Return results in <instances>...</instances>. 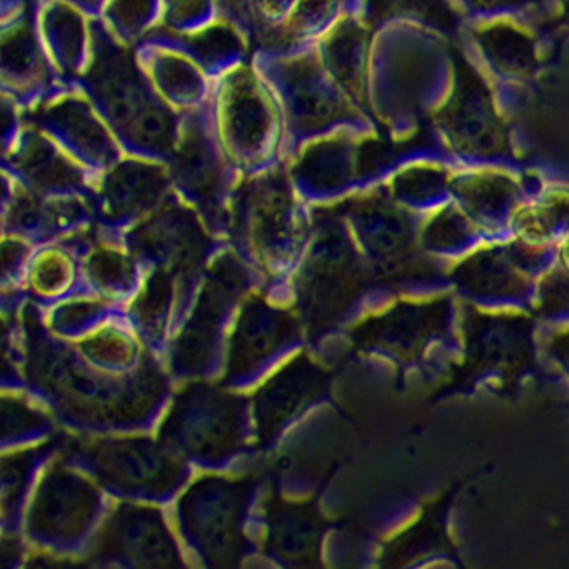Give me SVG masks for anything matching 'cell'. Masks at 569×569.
Here are the masks:
<instances>
[{"label":"cell","instance_id":"21","mask_svg":"<svg viewBox=\"0 0 569 569\" xmlns=\"http://www.w3.org/2000/svg\"><path fill=\"white\" fill-rule=\"evenodd\" d=\"M46 446L34 449V451H24L21 455L12 456L11 459H4V511L9 505L18 501L19 492L22 491L26 485V476H28L29 468L36 461L39 455L46 451Z\"/></svg>","mask_w":569,"mask_h":569},{"label":"cell","instance_id":"7","mask_svg":"<svg viewBox=\"0 0 569 569\" xmlns=\"http://www.w3.org/2000/svg\"><path fill=\"white\" fill-rule=\"evenodd\" d=\"M99 492L88 479L66 469H52L39 486L29 515L34 538L69 541L86 531L99 506Z\"/></svg>","mask_w":569,"mask_h":569},{"label":"cell","instance_id":"14","mask_svg":"<svg viewBox=\"0 0 569 569\" xmlns=\"http://www.w3.org/2000/svg\"><path fill=\"white\" fill-rule=\"evenodd\" d=\"M228 131L242 149H259L271 124L268 106L248 72L231 79L226 98Z\"/></svg>","mask_w":569,"mask_h":569},{"label":"cell","instance_id":"17","mask_svg":"<svg viewBox=\"0 0 569 569\" xmlns=\"http://www.w3.org/2000/svg\"><path fill=\"white\" fill-rule=\"evenodd\" d=\"M172 296H174V274L159 269L151 276L144 291L132 306V312L142 331H161L171 309Z\"/></svg>","mask_w":569,"mask_h":569},{"label":"cell","instance_id":"24","mask_svg":"<svg viewBox=\"0 0 569 569\" xmlns=\"http://www.w3.org/2000/svg\"><path fill=\"white\" fill-rule=\"evenodd\" d=\"M152 0H116L111 16L126 28H134L148 14Z\"/></svg>","mask_w":569,"mask_h":569},{"label":"cell","instance_id":"20","mask_svg":"<svg viewBox=\"0 0 569 569\" xmlns=\"http://www.w3.org/2000/svg\"><path fill=\"white\" fill-rule=\"evenodd\" d=\"M84 351L106 365H126L131 361L134 349L131 342L119 332L104 331L92 338L84 346Z\"/></svg>","mask_w":569,"mask_h":569},{"label":"cell","instance_id":"12","mask_svg":"<svg viewBox=\"0 0 569 569\" xmlns=\"http://www.w3.org/2000/svg\"><path fill=\"white\" fill-rule=\"evenodd\" d=\"M132 248L139 254L169 262L172 274L188 276L201 262L208 241L191 214L169 211L136 231Z\"/></svg>","mask_w":569,"mask_h":569},{"label":"cell","instance_id":"5","mask_svg":"<svg viewBox=\"0 0 569 569\" xmlns=\"http://www.w3.org/2000/svg\"><path fill=\"white\" fill-rule=\"evenodd\" d=\"M236 228L266 266L286 262L289 249L298 246L299 228L284 176L271 174L244 188Z\"/></svg>","mask_w":569,"mask_h":569},{"label":"cell","instance_id":"3","mask_svg":"<svg viewBox=\"0 0 569 569\" xmlns=\"http://www.w3.org/2000/svg\"><path fill=\"white\" fill-rule=\"evenodd\" d=\"M72 449L106 486L128 495H164L186 476L172 451L149 439H104Z\"/></svg>","mask_w":569,"mask_h":569},{"label":"cell","instance_id":"15","mask_svg":"<svg viewBox=\"0 0 569 569\" xmlns=\"http://www.w3.org/2000/svg\"><path fill=\"white\" fill-rule=\"evenodd\" d=\"M172 169L179 184L191 192L206 208H212L216 204L219 189H221V171L209 152L198 126H189L184 141L176 152Z\"/></svg>","mask_w":569,"mask_h":569},{"label":"cell","instance_id":"11","mask_svg":"<svg viewBox=\"0 0 569 569\" xmlns=\"http://www.w3.org/2000/svg\"><path fill=\"white\" fill-rule=\"evenodd\" d=\"M266 551L286 566H315L322 521L312 502H288L272 496L266 515Z\"/></svg>","mask_w":569,"mask_h":569},{"label":"cell","instance_id":"2","mask_svg":"<svg viewBox=\"0 0 569 569\" xmlns=\"http://www.w3.org/2000/svg\"><path fill=\"white\" fill-rule=\"evenodd\" d=\"M251 479L202 478L179 508L182 532L211 566H238L246 541L241 521Z\"/></svg>","mask_w":569,"mask_h":569},{"label":"cell","instance_id":"10","mask_svg":"<svg viewBox=\"0 0 569 569\" xmlns=\"http://www.w3.org/2000/svg\"><path fill=\"white\" fill-rule=\"evenodd\" d=\"M349 252L335 238L319 239L311 259L306 262L299 282L301 318L311 331H321L336 318L341 302L348 301Z\"/></svg>","mask_w":569,"mask_h":569},{"label":"cell","instance_id":"8","mask_svg":"<svg viewBox=\"0 0 569 569\" xmlns=\"http://www.w3.org/2000/svg\"><path fill=\"white\" fill-rule=\"evenodd\" d=\"M298 335L299 325L295 316L272 308L264 299H251L242 309L231 339L229 381H236L258 369L266 359L295 341Z\"/></svg>","mask_w":569,"mask_h":569},{"label":"cell","instance_id":"18","mask_svg":"<svg viewBox=\"0 0 569 569\" xmlns=\"http://www.w3.org/2000/svg\"><path fill=\"white\" fill-rule=\"evenodd\" d=\"M88 272L92 281L106 291H126L134 281V264L126 256L101 249L91 256Z\"/></svg>","mask_w":569,"mask_h":569},{"label":"cell","instance_id":"9","mask_svg":"<svg viewBox=\"0 0 569 569\" xmlns=\"http://www.w3.org/2000/svg\"><path fill=\"white\" fill-rule=\"evenodd\" d=\"M326 386V372L306 356H299L284 366L256 395L254 418L259 441H271L292 416L325 392Z\"/></svg>","mask_w":569,"mask_h":569},{"label":"cell","instance_id":"16","mask_svg":"<svg viewBox=\"0 0 569 569\" xmlns=\"http://www.w3.org/2000/svg\"><path fill=\"white\" fill-rule=\"evenodd\" d=\"M18 164L39 188L64 189L81 186L78 169L64 161L48 142L36 136L26 142V148L19 154Z\"/></svg>","mask_w":569,"mask_h":569},{"label":"cell","instance_id":"13","mask_svg":"<svg viewBox=\"0 0 569 569\" xmlns=\"http://www.w3.org/2000/svg\"><path fill=\"white\" fill-rule=\"evenodd\" d=\"M166 192L168 179L161 169L129 162L106 182V208L112 216L136 214L161 201Z\"/></svg>","mask_w":569,"mask_h":569},{"label":"cell","instance_id":"1","mask_svg":"<svg viewBox=\"0 0 569 569\" xmlns=\"http://www.w3.org/2000/svg\"><path fill=\"white\" fill-rule=\"evenodd\" d=\"M244 426V401L214 385L189 386L176 399L161 429L171 451L218 461L239 449Z\"/></svg>","mask_w":569,"mask_h":569},{"label":"cell","instance_id":"6","mask_svg":"<svg viewBox=\"0 0 569 569\" xmlns=\"http://www.w3.org/2000/svg\"><path fill=\"white\" fill-rule=\"evenodd\" d=\"M248 276L238 259H219L206 281L198 308L192 312L174 348L176 371L199 375L214 356L219 328L229 306L246 288Z\"/></svg>","mask_w":569,"mask_h":569},{"label":"cell","instance_id":"4","mask_svg":"<svg viewBox=\"0 0 569 569\" xmlns=\"http://www.w3.org/2000/svg\"><path fill=\"white\" fill-rule=\"evenodd\" d=\"M91 565L172 568L182 561L158 509L121 505L99 535Z\"/></svg>","mask_w":569,"mask_h":569},{"label":"cell","instance_id":"22","mask_svg":"<svg viewBox=\"0 0 569 569\" xmlns=\"http://www.w3.org/2000/svg\"><path fill=\"white\" fill-rule=\"evenodd\" d=\"M42 425V416L18 399L4 398V436H19Z\"/></svg>","mask_w":569,"mask_h":569},{"label":"cell","instance_id":"23","mask_svg":"<svg viewBox=\"0 0 569 569\" xmlns=\"http://www.w3.org/2000/svg\"><path fill=\"white\" fill-rule=\"evenodd\" d=\"M238 46L234 32L229 28H212L196 41V51L206 59L221 58L222 54H231Z\"/></svg>","mask_w":569,"mask_h":569},{"label":"cell","instance_id":"26","mask_svg":"<svg viewBox=\"0 0 569 569\" xmlns=\"http://www.w3.org/2000/svg\"><path fill=\"white\" fill-rule=\"evenodd\" d=\"M206 0H176V6H172L171 19H186L194 18V14L204 9Z\"/></svg>","mask_w":569,"mask_h":569},{"label":"cell","instance_id":"19","mask_svg":"<svg viewBox=\"0 0 569 569\" xmlns=\"http://www.w3.org/2000/svg\"><path fill=\"white\" fill-rule=\"evenodd\" d=\"M72 278V264L61 252H46L32 269V288L42 295L61 292Z\"/></svg>","mask_w":569,"mask_h":569},{"label":"cell","instance_id":"25","mask_svg":"<svg viewBox=\"0 0 569 569\" xmlns=\"http://www.w3.org/2000/svg\"><path fill=\"white\" fill-rule=\"evenodd\" d=\"M104 309V306L99 302L82 301L74 302V305L64 306L58 312L59 328H76V326L84 322L86 319L98 316Z\"/></svg>","mask_w":569,"mask_h":569}]
</instances>
